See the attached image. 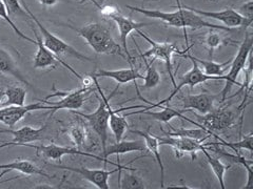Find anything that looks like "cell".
<instances>
[{
	"instance_id": "1",
	"label": "cell",
	"mask_w": 253,
	"mask_h": 189,
	"mask_svg": "<svg viewBox=\"0 0 253 189\" xmlns=\"http://www.w3.org/2000/svg\"><path fill=\"white\" fill-rule=\"evenodd\" d=\"M177 1V11L174 12H163L158 10H147L144 7L138 6H132V5H126V9H130L133 12H136L139 14L145 15L146 17L162 20L163 22L167 23L170 27L174 28H180L183 29L186 33V29H192V30H200V29H209V30H218V31H225V32H232V29L227 28L225 26H216L206 21L200 15L196 13L188 10L187 7L181 6L178 0Z\"/></svg>"
},
{
	"instance_id": "2",
	"label": "cell",
	"mask_w": 253,
	"mask_h": 189,
	"mask_svg": "<svg viewBox=\"0 0 253 189\" xmlns=\"http://www.w3.org/2000/svg\"><path fill=\"white\" fill-rule=\"evenodd\" d=\"M67 27L75 31L79 37L84 38L95 53L117 55V56L123 57L128 61L122 45L115 41L110 30L106 26L101 25L99 22H92L82 28H75L70 25H67Z\"/></svg>"
},
{
	"instance_id": "3",
	"label": "cell",
	"mask_w": 253,
	"mask_h": 189,
	"mask_svg": "<svg viewBox=\"0 0 253 189\" xmlns=\"http://www.w3.org/2000/svg\"><path fill=\"white\" fill-rule=\"evenodd\" d=\"M252 46H253V34L251 32L246 31V35L243 42L241 43L239 51L235 55V57L231 60L230 65H229V72L225 75V85L223 90L219 93L218 96H220V102L226 101L229 94H230L233 86L242 85L237 82V77L240 76L242 70L246 68L247 61L252 54Z\"/></svg>"
},
{
	"instance_id": "4",
	"label": "cell",
	"mask_w": 253,
	"mask_h": 189,
	"mask_svg": "<svg viewBox=\"0 0 253 189\" xmlns=\"http://www.w3.org/2000/svg\"><path fill=\"white\" fill-rule=\"evenodd\" d=\"M94 85L96 86V89L100 94L101 99H99V104L98 107L96 108L95 112L91 114H85L83 112H78V110H71L74 115L81 116L84 118V120L89 122L91 125L92 129L96 132V135L98 136L100 142H101V146H102V151H105V148L107 146V140H108V130H109V99L106 97V94L104 92L101 91L100 86L98 84L97 78L90 75Z\"/></svg>"
},
{
	"instance_id": "5",
	"label": "cell",
	"mask_w": 253,
	"mask_h": 189,
	"mask_svg": "<svg viewBox=\"0 0 253 189\" xmlns=\"http://www.w3.org/2000/svg\"><path fill=\"white\" fill-rule=\"evenodd\" d=\"M21 4L23 7H25V10L28 12V14L30 15L31 19L34 21L35 26L38 28L39 32H41L42 42L47 50H50L54 55H56L57 57H60L61 55H70V56H73L81 61L92 62V59L86 57L85 55L82 54L81 52H78L76 49H74L73 46H71L68 42H65L58 36L54 35L52 32H50L46 28H44L42 23L38 20L36 16L32 13V11L29 9V6L27 5L25 0H22Z\"/></svg>"
},
{
	"instance_id": "6",
	"label": "cell",
	"mask_w": 253,
	"mask_h": 189,
	"mask_svg": "<svg viewBox=\"0 0 253 189\" xmlns=\"http://www.w3.org/2000/svg\"><path fill=\"white\" fill-rule=\"evenodd\" d=\"M135 32L150 44V49L147 50L145 53H141L140 57L142 59L151 58L153 61H155L156 59H161L162 61H164L166 66H167L173 86H175L176 82L174 80V75L172 73V56L174 54L183 55L184 56V55L187 54L188 51L191 49V46H188L185 51H181L178 47L177 43L175 42H156L152 40V39L148 35H146V33H144V32H141L140 29L136 30Z\"/></svg>"
},
{
	"instance_id": "7",
	"label": "cell",
	"mask_w": 253,
	"mask_h": 189,
	"mask_svg": "<svg viewBox=\"0 0 253 189\" xmlns=\"http://www.w3.org/2000/svg\"><path fill=\"white\" fill-rule=\"evenodd\" d=\"M184 56L186 58L190 59V61L192 62V68L190 69L189 72H187L186 74L183 75L180 82L174 86V90L171 92V94H169L167 98L160 101V102H157V103H155V104H152V103H150V102H149L150 107H145L144 109H152V108H155V107H160L163 104H168L169 102L176 96L177 93L180 92V90L184 88V86H189L190 89L193 90L196 85L203 84V83L210 81V80H225V75H223V76H208V75H206L202 70V68L200 67L199 63H197L193 59L192 55H190L189 53H187V54L184 55Z\"/></svg>"
},
{
	"instance_id": "8",
	"label": "cell",
	"mask_w": 253,
	"mask_h": 189,
	"mask_svg": "<svg viewBox=\"0 0 253 189\" xmlns=\"http://www.w3.org/2000/svg\"><path fill=\"white\" fill-rule=\"evenodd\" d=\"M195 116L199 120L200 127H204L212 133L213 131H221L231 128L237 124V120H243V118H239V110L233 112L229 108H213L208 114Z\"/></svg>"
},
{
	"instance_id": "9",
	"label": "cell",
	"mask_w": 253,
	"mask_h": 189,
	"mask_svg": "<svg viewBox=\"0 0 253 189\" xmlns=\"http://www.w3.org/2000/svg\"><path fill=\"white\" fill-rule=\"evenodd\" d=\"M53 94H50L49 96H46L45 99H50L54 97H62L60 101L57 102H50L44 100L45 104L51 105V110L53 113L57 112L60 109H70V110H77L82 108L85 97V93L94 91L93 86H84L82 89L74 90V91H69V92H62V91H56L55 90V86H53Z\"/></svg>"
},
{
	"instance_id": "10",
	"label": "cell",
	"mask_w": 253,
	"mask_h": 189,
	"mask_svg": "<svg viewBox=\"0 0 253 189\" xmlns=\"http://www.w3.org/2000/svg\"><path fill=\"white\" fill-rule=\"evenodd\" d=\"M32 21H33V20H32ZM29 25H30L32 31L34 32L35 37H36V45L38 46L37 52H36L35 56H34V68L35 69H44V68L51 67V66L55 67L57 64V62H59L61 65H63L66 68H68L71 73H72L74 76H76L79 79V80L84 81V77L81 76V74H78L72 66L68 64V63L65 60H62L59 57H57L56 55H54L50 50L46 49V47L43 44V42H42V37L39 36L37 30L35 29L34 21L33 22L29 21Z\"/></svg>"
},
{
	"instance_id": "11",
	"label": "cell",
	"mask_w": 253,
	"mask_h": 189,
	"mask_svg": "<svg viewBox=\"0 0 253 189\" xmlns=\"http://www.w3.org/2000/svg\"><path fill=\"white\" fill-rule=\"evenodd\" d=\"M53 167L65 169L77 173V175L82 176L84 180L88 181L91 184L98 189H109V178L113 175V173L120 171V170H137L136 168H131L126 165L124 167H118L114 170H105V169H90L86 167H71V166H62V165H53Z\"/></svg>"
},
{
	"instance_id": "12",
	"label": "cell",
	"mask_w": 253,
	"mask_h": 189,
	"mask_svg": "<svg viewBox=\"0 0 253 189\" xmlns=\"http://www.w3.org/2000/svg\"><path fill=\"white\" fill-rule=\"evenodd\" d=\"M51 109V105L45 104L44 100H42L36 103L28 105H9L3 108H0V122L6 125L7 127H14L20 120H22L28 114L36 110Z\"/></svg>"
},
{
	"instance_id": "13",
	"label": "cell",
	"mask_w": 253,
	"mask_h": 189,
	"mask_svg": "<svg viewBox=\"0 0 253 189\" xmlns=\"http://www.w3.org/2000/svg\"><path fill=\"white\" fill-rule=\"evenodd\" d=\"M157 139L160 141L161 145L171 146L174 149V152H175L176 158H180L184 155H190L191 156V159L194 160L196 158V154L202 152L206 147L205 142L186 137L166 136Z\"/></svg>"
},
{
	"instance_id": "14",
	"label": "cell",
	"mask_w": 253,
	"mask_h": 189,
	"mask_svg": "<svg viewBox=\"0 0 253 189\" xmlns=\"http://www.w3.org/2000/svg\"><path fill=\"white\" fill-rule=\"evenodd\" d=\"M23 147H31L34 148L37 151L38 154H41L44 159L46 160H52V161H59L62 159L63 156H69V155H73V156H84V157H89L93 158V159H96L99 161L105 162V159L102 157L99 156H95L94 154H90L88 152H82L77 148H72V147H63L59 146L56 144H50V145H34V144H23Z\"/></svg>"
},
{
	"instance_id": "15",
	"label": "cell",
	"mask_w": 253,
	"mask_h": 189,
	"mask_svg": "<svg viewBox=\"0 0 253 189\" xmlns=\"http://www.w3.org/2000/svg\"><path fill=\"white\" fill-rule=\"evenodd\" d=\"M110 19H112L117 26L118 31H120V39H121V45L123 47V51L126 54V58H128V62L130 66H133L132 56L128 50V36L132 33L133 31L139 30L144 27L150 26V23L147 22H136L132 18L126 17L120 11H117L113 15H111Z\"/></svg>"
},
{
	"instance_id": "16",
	"label": "cell",
	"mask_w": 253,
	"mask_h": 189,
	"mask_svg": "<svg viewBox=\"0 0 253 189\" xmlns=\"http://www.w3.org/2000/svg\"><path fill=\"white\" fill-rule=\"evenodd\" d=\"M184 6L187 7L188 10L196 13L197 15H200L203 18L206 17V18L218 20L227 28H230V29L243 28L245 32L247 31V29H249L247 22L245 21V19L239 14V12L233 9H226L223 11H203L191 6H187V5H184Z\"/></svg>"
},
{
	"instance_id": "17",
	"label": "cell",
	"mask_w": 253,
	"mask_h": 189,
	"mask_svg": "<svg viewBox=\"0 0 253 189\" xmlns=\"http://www.w3.org/2000/svg\"><path fill=\"white\" fill-rule=\"evenodd\" d=\"M45 126L39 128H34L32 126H23V127L16 129V130H9V129H0V133H11L14 137L12 141L3 142L0 145V148L7 147V146H22L23 144L32 143V142L41 141L43 139V135L45 131Z\"/></svg>"
},
{
	"instance_id": "18",
	"label": "cell",
	"mask_w": 253,
	"mask_h": 189,
	"mask_svg": "<svg viewBox=\"0 0 253 189\" xmlns=\"http://www.w3.org/2000/svg\"><path fill=\"white\" fill-rule=\"evenodd\" d=\"M145 153L147 152V146L144 140H134V141H120L116 142L115 144L107 145L105 151H102V158H104L107 164L115 165L117 167H123L125 165H121L120 163H114L107 160L110 156H116L120 157L125 154L129 153Z\"/></svg>"
},
{
	"instance_id": "19",
	"label": "cell",
	"mask_w": 253,
	"mask_h": 189,
	"mask_svg": "<svg viewBox=\"0 0 253 189\" xmlns=\"http://www.w3.org/2000/svg\"><path fill=\"white\" fill-rule=\"evenodd\" d=\"M216 98L217 96L210 94H188V96L180 98L181 103H183V109H180V112L184 114L194 109L201 115L208 114L214 108V101Z\"/></svg>"
},
{
	"instance_id": "20",
	"label": "cell",
	"mask_w": 253,
	"mask_h": 189,
	"mask_svg": "<svg viewBox=\"0 0 253 189\" xmlns=\"http://www.w3.org/2000/svg\"><path fill=\"white\" fill-rule=\"evenodd\" d=\"M96 78H111L115 80L118 85L126 84L129 82H135L138 79L144 80L145 76H142L138 69L130 66V68H121V69H98L96 73L91 74Z\"/></svg>"
},
{
	"instance_id": "21",
	"label": "cell",
	"mask_w": 253,
	"mask_h": 189,
	"mask_svg": "<svg viewBox=\"0 0 253 189\" xmlns=\"http://www.w3.org/2000/svg\"><path fill=\"white\" fill-rule=\"evenodd\" d=\"M128 109L132 108H144V105H138V106H131V107H126ZM126 108H121V109H113L109 105V128L111 131L113 132V135L115 137V141L120 142L123 140V137L125 135V132L128 130L129 128V124L126 122V116H122L120 113L125 110Z\"/></svg>"
},
{
	"instance_id": "22",
	"label": "cell",
	"mask_w": 253,
	"mask_h": 189,
	"mask_svg": "<svg viewBox=\"0 0 253 189\" xmlns=\"http://www.w3.org/2000/svg\"><path fill=\"white\" fill-rule=\"evenodd\" d=\"M0 169H3V171L0 175V178L1 176L5 175L6 172L9 171H19L22 175L26 176H42L45 178H54L50 175H47L46 172H44L42 169L39 168L38 166L34 163H32L29 160H15L11 163H6V164H0Z\"/></svg>"
},
{
	"instance_id": "23",
	"label": "cell",
	"mask_w": 253,
	"mask_h": 189,
	"mask_svg": "<svg viewBox=\"0 0 253 189\" xmlns=\"http://www.w3.org/2000/svg\"><path fill=\"white\" fill-rule=\"evenodd\" d=\"M0 73L11 76L23 84L31 86V83L28 81L26 76L20 72L18 65L16 64L12 55L2 47H0Z\"/></svg>"
},
{
	"instance_id": "24",
	"label": "cell",
	"mask_w": 253,
	"mask_h": 189,
	"mask_svg": "<svg viewBox=\"0 0 253 189\" xmlns=\"http://www.w3.org/2000/svg\"><path fill=\"white\" fill-rule=\"evenodd\" d=\"M129 131L144 138V141H145L146 146H147V151L150 152L154 156L155 161L157 162L158 166H160V169H161V187L164 188V185H165V167H164V163H163L161 152H160V146H161L160 141H158L157 137L152 136L149 131L146 132V131H141V130H137V129H129Z\"/></svg>"
},
{
	"instance_id": "25",
	"label": "cell",
	"mask_w": 253,
	"mask_h": 189,
	"mask_svg": "<svg viewBox=\"0 0 253 189\" xmlns=\"http://www.w3.org/2000/svg\"><path fill=\"white\" fill-rule=\"evenodd\" d=\"M168 127H170L173 131H164L166 136H171V137H186V138H191L197 141H203L205 142L206 140L210 139L211 137H215L214 133H212L208 131L207 129H205L204 127H199V128H192V129H186V128H179L176 129L172 127L170 123L168 124Z\"/></svg>"
},
{
	"instance_id": "26",
	"label": "cell",
	"mask_w": 253,
	"mask_h": 189,
	"mask_svg": "<svg viewBox=\"0 0 253 189\" xmlns=\"http://www.w3.org/2000/svg\"><path fill=\"white\" fill-rule=\"evenodd\" d=\"M138 114H142V115H147L152 117V119L156 120V121H160L166 124H169L170 121L174 118H181V119L184 120L185 116L183 115V113L180 112V109H174L171 108L169 106L165 107L163 110H160V112H151V110H137V112H133L130 114H126L125 116L128 117V116H132V115H138Z\"/></svg>"
},
{
	"instance_id": "27",
	"label": "cell",
	"mask_w": 253,
	"mask_h": 189,
	"mask_svg": "<svg viewBox=\"0 0 253 189\" xmlns=\"http://www.w3.org/2000/svg\"><path fill=\"white\" fill-rule=\"evenodd\" d=\"M202 153L205 155L206 159H207V162L209 164V166L211 167L213 173H214L218 183H219V186L221 189H225V175H226V171L230 168L231 166L230 165H226L224 164L223 162H221L218 158H215L213 157L209 152L207 148H204Z\"/></svg>"
},
{
	"instance_id": "28",
	"label": "cell",
	"mask_w": 253,
	"mask_h": 189,
	"mask_svg": "<svg viewBox=\"0 0 253 189\" xmlns=\"http://www.w3.org/2000/svg\"><path fill=\"white\" fill-rule=\"evenodd\" d=\"M123 170L118 171V187L122 189H146L147 184L139 176L135 175L136 170H128L123 175Z\"/></svg>"
},
{
	"instance_id": "29",
	"label": "cell",
	"mask_w": 253,
	"mask_h": 189,
	"mask_svg": "<svg viewBox=\"0 0 253 189\" xmlns=\"http://www.w3.org/2000/svg\"><path fill=\"white\" fill-rule=\"evenodd\" d=\"M192 57L202 66L203 72L208 76H223L224 72L229 67V65H230L231 63V60H228L223 63H217L212 60H203L195 56H192Z\"/></svg>"
},
{
	"instance_id": "30",
	"label": "cell",
	"mask_w": 253,
	"mask_h": 189,
	"mask_svg": "<svg viewBox=\"0 0 253 189\" xmlns=\"http://www.w3.org/2000/svg\"><path fill=\"white\" fill-rule=\"evenodd\" d=\"M4 97H6L5 106L9 105H25L27 99V92L20 86H11L4 91Z\"/></svg>"
},
{
	"instance_id": "31",
	"label": "cell",
	"mask_w": 253,
	"mask_h": 189,
	"mask_svg": "<svg viewBox=\"0 0 253 189\" xmlns=\"http://www.w3.org/2000/svg\"><path fill=\"white\" fill-rule=\"evenodd\" d=\"M218 142H215V143L218 146H225L233 149L234 152L239 153L242 149H245V151H248L250 154H252L253 148H252V141H253V133L249 132L246 136H244L241 141L239 142H230V143H227L226 141L221 140L220 138H217Z\"/></svg>"
},
{
	"instance_id": "32",
	"label": "cell",
	"mask_w": 253,
	"mask_h": 189,
	"mask_svg": "<svg viewBox=\"0 0 253 189\" xmlns=\"http://www.w3.org/2000/svg\"><path fill=\"white\" fill-rule=\"evenodd\" d=\"M145 64L147 67V74L144 78V84H142V89L145 90H150V89H154L156 86L161 83V75L157 72L156 67L154 66V61L152 60L151 63L147 62V59H144Z\"/></svg>"
},
{
	"instance_id": "33",
	"label": "cell",
	"mask_w": 253,
	"mask_h": 189,
	"mask_svg": "<svg viewBox=\"0 0 253 189\" xmlns=\"http://www.w3.org/2000/svg\"><path fill=\"white\" fill-rule=\"evenodd\" d=\"M2 2L4 3L5 9L10 17L21 18L22 20H26L29 22L31 18L30 15L25 10V7L22 6L19 0H2Z\"/></svg>"
},
{
	"instance_id": "34",
	"label": "cell",
	"mask_w": 253,
	"mask_h": 189,
	"mask_svg": "<svg viewBox=\"0 0 253 189\" xmlns=\"http://www.w3.org/2000/svg\"><path fill=\"white\" fill-rule=\"evenodd\" d=\"M224 44H227L226 39L219 33H215V32H213L212 30H210L205 37V45L209 51L210 56H212L216 49H218V47Z\"/></svg>"
},
{
	"instance_id": "35",
	"label": "cell",
	"mask_w": 253,
	"mask_h": 189,
	"mask_svg": "<svg viewBox=\"0 0 253 189\" xmlns=\"http://www.w3.org/2000/svg\"><path fill=\"white\" fill-rule=\"evenodd\" d=\"M0 18L3 19L6 23H9V26L12 28V30L15 32V34L17 35L18 37L23 39V40H26L28 42H31V43H33V44L36 45V40H34V39H32L31 37L27 36L26 34H23L22 32L18 29V27L15 25L14 21L11 19V17L9 16V14H7V11L5 9L4 3L2 2V0H0Z\"/></svg>"
},
{
	"instance_id": "36",
	"label": "cell",
	"mask_w": 253,
	"mask_h": 189,
	"mask_svg": "<svg viewBox=\"0 0 253 189\" xmlns=\"http://www.w3.org/2000/svg\"><path fill=\"white\" fill-rule=\"evenodd\" d=\"M68 133L77 147H82L85 143L86 137H88V132H86V129L83 125L71 126L68 130Z\"/></svg>"
},
{
	"instance_id": "37",
	"label": "cell",
	"mask_w": 253,
	"mask_h": 189,
	"mask_svg": "<svg viewBox=\"0 0 253 189\" xmlns=\"http://www.w3.org/2000/svg\"><path fill=\"white\" fill-rule=\"evenodd\" d=\"M237 12H239V14L245 19V21L247 22L248 27L251 28L252 22H253V1L252 0H248V1L243 3L239 7V11Z\"/></svg>"
},
{
	"instance_id": "38",
	"label": "cell",
	"mask_w": 253,
	"mask_h": 189,
	"mask_svg": "<svg viewBox=\"0 0 253 189\" xmlns=\"http://www.w3.org/2000/svg\"><path fill=\"white\" fill-rule=\"evenodd\" d=\"M100 11V13H101V15H104L105 17H110L111 15H113L114 13H116L117 11H120L118 9H116L115 6H101V9L99 10Z\"/></svg>"
},
{
	"instance_id": "39",
	"label": "cell",
	"mask_w": 253,
	"mask_h": 189,
	"mask_svg": "<svg viewBox=\"0 0 253 189\" xmlns=\"http://www.w3.org/2000/svg\"><path fill=\"white\" fill-rule=\"evenodd\" d=\"M39 2L45 7H50L56 4L58 2V0H39Z\"/></svg>"
},
{
	"instance_id": "40",
	"label": "cell",
	"mask_w": 253,
	"mask_h": 189,
	"mask_svg": "<svg viewBox=\"0 0 253 189\" xmlns=\"http://www.w3.org/2000/svg\"><path fill=\"white\" fill-rule=\"evenodd\" d=\"M86 1H91L95 6L98 7V10L101 9V5L96 1V0H81V3H84V2H86Z\"/></svg>"
},
{
	"instance_id": "41",
	"label": "cell",
	"mask_w": 253,
	"mask_h": 189,
	"mask_svg": "<svg viewBox=\"0 0 253 189\" xmlns=\"http://www.w3.org/2000/svg\"><path fill=\"white\" fill-rule=\"evenodd\" d=\"M3 97H4V92L0 91V104H1V101H2Z\"/></svg>"
},
{
	"instance_id": "42",
	"label": "cell",
	"mask_w": 253,
	"mask_h": 189,
	"mask_svg": "<svg viewBox=\"0 0 253 189\" xmlns=\"http://www.w3.org/2000/svg\"><path fill=\"white\" fill-rule=\"evenodd\" d=\"M96 1H97V2H98L100 5H101L102 3H104V2L106 1V0H96Z\"/></svg>"
}]
</instances>
